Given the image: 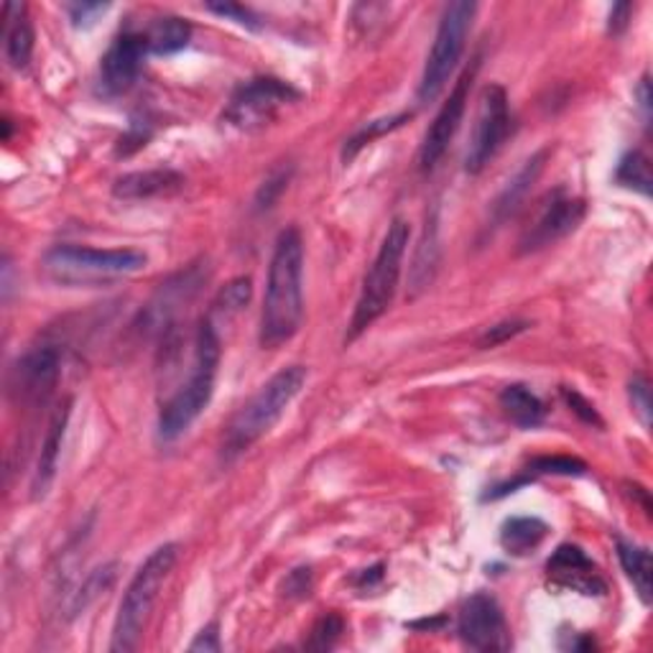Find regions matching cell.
I'll list each match as a JSON object with an SVG mask.
<instances>
[{
	"label": "cell",
	"instance_id": "obj_1",
	"mask_svg": "<svg viewBox=\"0 0 653 653\" xmlns=\"http://www.w3.org/2000/svg\"><path fill=\"white\" fill-rule=\"evenodd\" d=\"M304 319V240L296 228L279 232L265 276L258 342L276 350L300 333Z\"/></svg>",
	"mask_w": 653,
	"mask_h": 653
},
{
	"label": "cell",
	"instance_id": "obj_2",
	"mask_svg": "<svg viewBox=\"0 0 653 653\" xmlns=\"http://www.w3.org/2000/svg\"><path fill=\"white\" fill-rule=\"evenodd\" d=\"M222 342L217 337V327L207 317L199 322L195 337V360L192 370L179 389L172 393L159 411V437L164 442L179 439L184 432L202 416L215 393L217 368H220Z\"/></svg>",
	"mask_w": 653,
	"mask_h": 653
},
{
	"label": "cell",
	"instance_id": "obj_3",
	"mask_svg": "<svg viewBox=\"0 0 653 653\" xmlns=\"http://www.w3.org/2000/svg\"><path fill=\"white\" fill-rule=\"evenodd\" d=\"M306 383L304 366H289L273 373L261 389L253 393V399L232 416L222 437L220 455L225 462H232L240 455H246L258 439H263L273 426L281 422L286 409L300 396Z\"/></svg>",
	"mask_w": 653,
	"mask_h": 653
},
{
	"label": "cell",
	"instance_id": "obj_4",
	"mask_svg": "<svg viewBox=\"0 0 653 653\" xmlns=\"http://www.w3.org/2000/svg\"><path fill=\"white\" fill-rule=\"evenodd\" d=\"M176 559H179V544L168 542L161 544L159 549H153L146 556V562L135 569L133 579L128 583L123 592V600L118 605V616L116 625H112L110 641L112 653H131L141 646L151 612L156 608L166 579L172 577Z\"/></svg>",
	"mask_w": 653,
	"mask_h": 653
},
{
	"label": "cell",
	"instance_id": "obj_5",
	"mask_svg": "<svg viewBox=\"0 0 653 653\" xmlns=\"http://www.w3.org/2000/svg\"><path fill=\"white\" fill-rule=\"evenodd\" d=\"M409 238H411L409 222L403 220V217H393L389 230H385L383 236V243L378 248L366 279H362L358 304H355V312L350 319L348 342L358 340L368 327H373V322L381 319L383 314L391 309L393 296L399 292L401 265L409 248Z\"/></svg>",
	"mask_w": 653,
	"mask_h": 653
},
{
	"label": "cell",
	"instance_id": "obj_6",
	"mask_svg": "<svg viewBox=\"0 0 653 653\" xmlns=\"http://www.w3.org/2000/svg\"><path fill=\"white\" fill-rule=\"evenodd\" d=\"M149 255L139 248L54 246L44 255V269L62 284H98L126 279L146 269Z\"/></svg>",
	"mask_w": 653,
	"mask_h": 653
},
{
	"label": "cell",
	"instance_id": "obj_7",
	"mask_svg": "<svg viewBox=\"0 0 653 653\" xmlns=\"http://www.w3.org/2000/svg\"><path fill=\"white\" fill-rule=\"evenodd\" d=\"M475 13H478V3H467V0L449 3L445 13H442L437 36H434L432 52L426 56L422 83H418L416 90V100L422 105L434 102L445 92L449 77L455 75L457 64L462 59Z\"/></svg>",
	"mask_w": 653,
	"mask_h": 653
},
{
	"label": "cell",
	"instance_id": "obj_8",
	"mask_svg": "<svg viewBox=\"0 0 653 653\" xmlns=\"http://www.w3.org/2000/svg\"><path fill=\"white\" fill-rule=\"evenodd\" d=\"M302 98L300 90L284 83L279 77H253L232 92L228 108L222 112V120L236 131H258L269 126L286 105Z\"/></svg>",
	"mask_w": 653,
	"mask_h": 653
},
{
	"label": "cell",
	"instance_id": "obj_9",
	"mask_svg": "<svg viewBox=\"0 0 653 653\" xmlns=\"http://www.w3.org/2000/svg\"><path fill=\"white\" fill-rule=\"evenodd\" d=\"M511 108H508V95L501 85H488L482 90L480 110L475 118L472 139L467 146L465 168L467 174H480L490 161L496 159V153L503 149V143L511 133Z\"/></svg>",
	"mask_w": 653,
	"mask_h": 653
},
{
	"label": "cell",
	"instance_id": "obj_10",
	"mask_svg": "<svg viewBox=\"0 0 653 653\" xmlns=\"http://www.w3.org/2000/svg\"><path fill=\"white\" fill-rule=\"evenodd\" d=\"M478 69H480V54L475 56L470 67H465L462 75H459L453 92H449V98L442 102L439 112L434 116L429 131L424 133V141L422 146H418V156H416L418 172H432V168L439 164V159L445 156L447 149L453 146L459 126H462L467 102H470V87L475 83V77H478Z\"/></svg>",
	"mask_w": 653,
	"mask_h": 653
},
{
	"label": "cell",
	"instance_id": "obj_11",
	"mask_svg": "<svg viewBox=\"0 0 653 653\" xmlns=\"http://www.w3.org/2000/svg\"><path fill=\"white\" fill-rule=\"evenodd\" d=\"M587 205L585 199L572 197L567 192L556 189L542 207L531 225H526V230L521 232L519 238V253L529 255V253H538L544 248H549L554 243H559L567 236H572L579 225L585 220Z\"/></svg>",
	"mask_w": 653,
	"mask_h": 653
},
{
	"label": "cell",
	"instance_id": "obj_12",
	"mask_svg": "<svg viewBox=\"0 0 653 653\" xmlns=\"http://www.w3.org/2000/svg\"><path fill=\"white\" fill-rule=\"evenodd\" d=\"M457 633L465 646L475 651L511 649V631H508L503 608L488 592H475L462 602L457 618Z\"/></svg>",
	"mask_w": 653,
	"mask_h": 653
},
{
	"label": "cell",
	"instance_id": "obj_13",
	"mask_svg": "<svg viewBox=\"0 0 653 653\" xmlns=\"http://www.w3.org/2000/svg\"><path fill=\"white\" fill-rule=\"evenodd\" d=\"M149 39L139 31H123L112 39L108 52L100 59V92L105 98H118L126 95L139 83V75L146 62Z\"/></svg>",
	"mask_w": 653,
	"mask_h": 653
},
{
	"label": "cell",
	"instance_id": "obj_14",
	"mask_svg": "<svg viewBox=\"0 0 653 653\" xmlns=\"http://www.w3.org/2000/svg\"><path fill=\"white\" fill-rule=\"evenodd\" d=\"M546 577L559 590L579 592L585 598H602L608 592V583L602 579L598 564L575 544H562L549 556V562H546Z\"/></svg>",
	"mask_w": 653,
	"mask_h": 653
},
{
	"label": "cell",
	"instance_id": "obj_15",
	"mask_svg": "<svg viewBox=\"0 0 653 653\" xmlns=\"http://www.w3.org/2000/svg\"><path fill=\"white\" fill-rule=\"evenodd\" d=\"M62 355L52 345L29 350L13 368V391L21 401L42 403L52 396V391L59 383Z\"/></svg>",
	"mask_w": 653,
	"mask_h": 653
},
{
	"label": "cell",
	"instance_id": "obj_16",
	"mask_svg": "<svg viewBox=\"0 0 653 653\" xmlns=\"http://www.w3.org/2000/svg\"><path fill=\"white\" fill-rule=\"evenodd\" d=\"M69 416H72V401H64L62 406L54 411L50 429H46V434H44L42 455H39V462L34 470V482H31V496H34V501H39V498H46V493H50L52 482L56 478V467H59V453H62L64 434H67Z\"/></svg>",
	"mask_w": 653,
	"mask_h": 653
},
{
	"label": "cell",
	"instance_id": "obj_17",
	"mask_svg": "<svg viewBox=\"0 0 653 653\" xmlns=\"http://www.w3.org/2000/svg\"><path fill=\"white\" fill-rule=\"evenodd\" d=\"M552 149L544 146L542 151H536L534 156L523 161V166L515 172V176L511 182L505 184V187L501 189V195L496 197L493 207H490V222H493V228H501V225L511 217L515 209H519L523 205V199H526V195L531 192V187H534L538 176H542L544 172V164L546 159H549Z\"/></svg>",
	"mask_w": 653,
	"mask_h": 653
},
{
	"label": "cell",
	"instance_id": "obj_18",
	"mask_svg": "<svg viewBox=\"0 0 653 653\" xmlns=\"http://www.w3.org/2000/svg\"><path fill=\"white\" fill-rule=\"evenodd\" d=\"M184 187V176L174 168H146V172H131L118 176L112 184V197L123 202H141L161 195H174Z\"/></svg>",
	"mask_w": 653,
	"mask_h": 653
},
{
	"label": "cell",
	"instance_id": "obj_19",
	"mask_svg": "<svg viewBox=\"0 0 653 653\" xmlns=\"http://www.w3.org/2000/svg\"><path fill=\"white\" fill-rule=\"evenodd\" d=\"M6 56L13 69H26L34 54V26L29 21L26 3H6Z\"/></svg>",
	"mask_w": 653,
	"mask_h": 653
},
{
	"label": "cell",
	"instance_id": "obj_20",
	"mask_svg": "<svg viewBox=\"0 0 653 653\" xmlns=\"http://www.w3.org/2000/svg\"><path fill=\"white\" fill-rule=\"evenodd\" d=\"M549 534V526L534 515H513L501 526V546L511 556H526L536 552Z\"/></svg>",
	"mask_w": 653,
	"mask_h": 653
},
{
	"label": "cell",
	"instance_id": "obj_21",
	"mask_svg": "<svg viewBox=\"0 0 653 653\" xmlns=\"http://www.w3.org/2000/svg\"><path fill=\"white\" fill-rule=\"evenodd\" d=\"M498 401H501L503 414L511 418L515 426H521V429H534V426L542 424L546 416L544 401L521 383L505 385Z\"/></svg>",
	"mask_w": 653,
	"mask_h": 653
},
{
	"label": "cell",
	"instance_id": "obj_22",
	"mask_svg": "<svg viewBox=\"0 0 653 653\" xmlns=\"http://www.w3.org/2000/svg\"><path fill=\"white\" fill-rule=\"evenodd\" d=\"M146 39L151 54L168 56L187 50L192 39V26L184 19H179V15H161V19L151 23Z\"/></svg>",
	"mask_w": 653,
	"mask_h": 653
},
{
	"label": "cell",
	"instance_id": "obj_23",
	"mask_svg": "<svg viewBox=\"0 0 653 653\" xmlns=\"http://www.w3.org/2000/svg\"><path fill=\"white\" fill-rule=\"evenodd\" d=\"M618 559H620V567H623L625 577L631 579L635 592H639V598L643 602H651V552L646 546H639L633 542H623V538H618Z\"/></svg>",
	"mask_w": 653,
	"mask_h": 653
},
{
	"label": "cell",
	"instance_id": "obj_24",
	"mask_svg": "<svg viewBox=\"0 0 653 653\" xmlns=\"http://www.w3.org/2000/svg\"><path fill=\"white\" fill-rule=\"evenodd\" d=\"M439 263V246H437V217L426 220L424 240L418 246L414 269H411V284H414V292H422L434 281V273H437Z\"/></svg>",
	"mask_w": 653,
	"mask_h": 653
},
{
	"label": "cell",
	"instance_id": "obj_25",
	"mask_svg": "<svg viewBox=\"0 0 653 653\" xmlns=\"http://www.w3.org/2000/svg\"><path fill=\"white\" fill-rule=\"evenodd\" d=\"M118 564L110 562V564H102V567H98L92 572L90 577L85 579V585L79 587V590L75 592V598H72V605H69V618H77L83 616V612L90 608V605L100 598V595L105 590H110V585L116 583V575H118Z\"/></svg>",
	"mask_w": 653,
	"mask_h": 653
},
{
	"label": "cell",
	"instance_id": "obj_26",
	"mask_svg": "<svg viewBox=\"0 0 653 653\" xmlns=\"http://www.w3.org/2000/svg\"><path fill=\"white\" fill-rule=\"evenodd\" d=\"M253 296V281L248 276H240V279H232L228 286L220 289V294L215 296L213 302V312H209V319L215 317H236V314H240L248 306V302H251Z\"/></svg>",
	"mask_w": 653,
	"mask_h": 653
},
{
	"label": "cell",
	"instance_id": "obj_27",
	"mask_svg": "<svg viewBox=\"0 0 653 653\" xmlns=\"http://www.w3.org/2000/svg\"><path fill=\"white\" fill-rule=\"evenodd\" d=\"M411 118H414V112H399V116H391V118H383V120H373V123L362 126L360 131L355 133L348 143H345L342 159L345 161H352L355 156H358V151L362 146H366V143H373L376 139H381V135L396 131V128H401Z\"/></svg>",
	"mask_w": 653,
	"mask_h": 653
},
{
	"label": "cell",
	"instance_id": "obj_28",
	"mask_svg": "<svg viewBox=\"0 0 653 653\" xmlns=\"http://www.w3.org/2000/svg\"><path fill=\"white\" fill-rule=\"evenodd\" d=\"M616 179L628 189H639L641 195H651V168L649 159L641 151H631L620 159Z\"/></svg>",
	"mask_w": 653,
	"mask_h": 653
},
{
	"label": "cell",
	"instance_id": "obj_29",
	"mask_svg": "<svg viewBox=\"0 0 653 653\" xmlns=\"http://www.w3.org/2000/svg\"><path fill=\"white\" fill-rule=\"evenodd\" d=\"M342 633H345L342 616H337V612H327V616H322L317 623H314L309 641H306V649L329 651L337 641L342 639Z\"/></svg>",
	"mask_w": 653,
	"mask_h": 653
},
{
	"label": "cell",
	"instance_id": "obj_30",
	"mask_svg": "<svg viewBox=\"0 0 653 653\" xmlns=\"http://www.w3.org/2000/svg\"><path fill=\"white\" fill-rule=\"evenodd\" d=\"M585 472H587V465L583 459L562 457V455L538 457L529 465V478H534V475H585Z\"/></svg>",
	"mask_w": 653,
	"mask_h": 653
},
{
	"label": "cell",
	"instance_id": "obj_31",
	"mask_svg": "<svg viewBox=\"0 0 653 653\" xmlns=\"http://www.w3.org/2000/svg\"><path fill=\"white\" fill-rule=\"evenodd\" d=\"M529 327H531V322H526V319H508V322H501V325L486 329V333L480 335L478 345H480L482 350L498 348V345L511 342L513 337H519V335L526 333Z\"/></svg>",
	"mask_w": 653,
	"mask_h": 653
},
{
	"label": "cell",
	"instance_id": "obj_32",
	"mask_svg": "<svg viewBox=\"0 0 653 653\" xmlns=\"http://www.w3.org/2000/svg\"><path fill=\"white\" fill-rule=\"evenodd\" d=\"M289 179H292V166L273 172L269 179L261 184V189H258L255 207L258 209H271L273 205H276V199L284 195L286 187H289Z\"/></svg>",
	"mask_w": 653,
	"mask_h": 653
},
{
	"label": "cell",
	"instance_id": "obj_33",
	"mask_svg": "<svg viewBox=\"0 0 653 653\" xmlns=\"http://www.w3.org/2000/svg\"><path fill=\"white\" fill-rule=\"evenodd\" d=\"M628 393H631V403H633V411L639 414L641 424L651 426V385H649V378L646 376H635L631 385H628Z\"/></svg>",
	"mask_w": 653,
	"mask_h": 653
},
{
	"label": "cell",
	"instance_id": "obj_34",
	"mask_svg": "<svg viewBox=\"0 0 653 653\" xmlns=\"http://www.w3.org/2000/svg\"><path fill=\"white\" fill-rule=\"evenodd\" d=\"M110 11V3H72L67 6L69 21L75 29H92L105 13Z\"/></svg>",
	"mask_w": 653,
	"mask_h": 653
},
{
	"label": "cell",
	"instance_id": "obj_35",
	"mask_svg": "<svg viewBox=\"0 0 653 653\" xmlns=\"http://www.w3.org/2000/svg\"><path fill=\"white\" fill-rule=\"evenodd\" d=\"M562 399L567 401V406L575 411V414L583 418L585 424H595V426H602V418H600V414H598V409L592 406L590 401H587L583 393H577L575 389H567V385H564L562 389Z\"/></svg>",
	"mask_w": 653,
	"mask_h": 653
},
{
	"label": "cell",
	"instance_id": "obj_36",
	"mask_svg": "<svg viewBox=\"0 0 653 653\" xmlns=\"http://www.w3.org/2000/svg\"><path fill=\"white\" fill-rule=\"evenodd\" d=\"M312 590H314V577H312L309 567L294 569L292 575L286 577V583H284V595H286V598H292V600L309 598Z\"/></svg>",
	"mask_w": 653,
	"mask_h": 653
},
{
	"label": "cell",
	"instance_id": "obj_37",
	"mask_svg": "<svg viewBox=\"0 0 653 653\" xmlns=\"http://www.w3.org/2000/svg\"><path fill=\"white\" fill-rule=\"evenodd\" d=\"M151 139V126L146 123H139V120H133L131 128H128L126 135H120L118 141V156H131L133 151H139L146 146V141Z\"/></svg>",
	"mask_w": 653,
	"mask_h": 653
},
{
	"label": "cell",
	"instance_id": "obj_38",
	"mask_svg": "<svg viewBox=\"0 0 653 653\" xmlns=\"http://www.w3.org/2000/svg\"><path fill=\"white\" fill-rule=\"evenodd\" d=\"M207 11L222 15V19L236 21V23H240V26H246V29H251V31L258 29V19H255V15L251 11H248L246 6H238V3H209Z\"/></svg>",
	"mask_w": 653,
	"mask_h": 653
},
{
	"label": "cell",
	"instance_id": "obj_39",
	"mask_svg": "<svg viewBox=\"0 0 653 653\" xmlns=\"http://www.w3.org/2000/svg\"><path fill=\"white\" fill-rule=\"evenodd\" d=\"M222 649L220 643V625L217 623H209L202 628V631L197 633V639L189 643V651H209V653H217Z\"/></svg>",
	"mask_w": 653,
	"mask_h": 653
},
{
	"label": "cell",
	"instance_id": "obj_40",
	"mask_svg": "<svg viewBox=\"0 0 653 653\" xmlns=\"http://www.w3.org/2000/svg\"><path fill=\"white\" fill-rule=\"evenodd\" d=\"M631 13H633V6L631 3H618L612 6L610 11V21H608V31L612 36L623 34L628 29V21H631Z\"/></svg>",
	"mask_w": 653,
	"mask_h": 653
},
{
	"label": "cell",
	"instance_id": "obj_41",
	"mask_svg": "<svg viewBox=\"0 0 653 653\" xmlns=\"http://www.w3.org/2000/svg\"><path fill=\"white\" fill-rule=\"evenodd\" d=\"M635 95H639V108L643 112V118L649 120V116H651V85H649V77L641 79V85H639V90H635Z\"/></svg>",
	"mask_w": 653,
	"mask_h": 653
}]
</instances>
